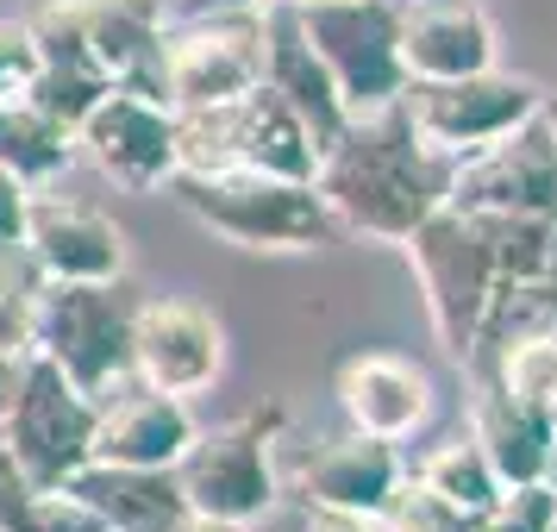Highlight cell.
<instances>
[{"mask_svg":"<svg viewBox=\"0 0 557 532\" xmlns=\"http://www.w3.org/2000/svg\"><path fill=\"white\" fill-rule=\"evenodd\" d=\"M270 7H307V0H270Z\"/></svg>","mask_w":557,"mask_h":532,"instance_id":"ab89813d","label":"cell"},{"mask_svg":"<svg viewBox=\"0 0 557 532\" xmlns=\"http://www.w3.org/2000/svg\"><path fill=\"white\" fill-rule=\"evenodd\" d=\"M107 532H113V527H107Z\"/></svg>","mask_w":557,"mask_h":532,"instance_id":"b9f144b4","label":"cell"},{"mask_svg":"<svg viewBox=\"0 0 557 532\" xmlns=\"http://www.w3.org/2000/svg\"><path fill=\"white\" fill-rule=\"evenodd\" d=\"M26 257L38 263L45 282H120L126 276V232L113 213L88 201H70L57 188H38L26 213Z\"/></svg>","mask_w":557,"mask_h":532,"instance_id":"9a60e30c","label":"cell"},{"mask_svg":"<svg viewBox=\"0 0 557 532\" xmlns=\"http://www.w3.org/2000/svg\"><path fill=\"white\" fill-rule=\"evenodd\" d=\"M0 527L7 532H107L101 514L82 502L70 482H57V488H26L20 502L0 514Z\"/></svg>","mask_w":557,"mask_h":532,"instance_id":"4316f807","label":"cell"},{"mask_svg":"<svg viewBox=\"0 0 557 532\" xmlns=\"http://www.w3.org/2000/svg\"><path fill=\"white\" fill-rule=\"evenodd\" d=\"M313 57L326 63L338 95L351 113H376V107L401 101L407 70H401V38H395V0H307L288 7Z\"/></svg>","mask_w":557,"mask_h":532,"instance_id":"ba28073f","label":"cell"},{"mask_svg":"<svg viewBox=\"0 0 557 532\" xmlns=\"http://www.w3.org/2000/svg\"><path fill=\"white\" fill-rule=\"evenodd\" d=\"M407 82L482 76L502 63V32L488 20V0H395Z\"/></svg>","mask_w":557,"mask_h":532,"instance_id":"5bb4252c","label":"cell"},{"mask_svg":"<svg viewBox=\"0 0 557 532\" xmlns=\"http://www.w3.org/2000/svg\"><path fill=\"white\" fill-rule=\"evenodd\" d=\"M0 451L32 488L70 482L95 457V395H82L57 363L32 351L26 382H20V395L0 420Z\"/></svg>","mask_w":557,"mask_h":532,"instance_id":"9c48e42d","label":"cell"},{"mask_svg":"<svg viewBox=\"0 0 557 532\" xmlns=\"http://www.w3.org/2000/svg\"><path fill=\"white\" fill-rule=\"evenodd\" d=\"M263 82L295 107V120L313 132V145H332V138L345 132V120H351L338 82H332L326 63L313 57V45L301 38V26H295L288 7H270V63H263Z\"/></svg>","mask_w":557,"mask_h":532,"instance_id":"44dd1931","label":"cell"},{"mask_svg":"<svg viewBox=\"0 0 557 532\" xmlns=\"http://www.w3.org/2000/svg\"><path fill=\"white\" fill-rule=\"evenodd\" d=\"M76 157H88L126 195H157L176 182V107L132 88H107L76 126Z\"/></svg>","mask_w":557,"mask_h":532,"instance_id":"7c38bea8","label":"cell"},{"mask_svg":"<svg viewBox=\"0 0 557 532\" xmlns=\"http://www.w3.org/2000/svg\"><path fill=\"white\" fill-rule=\"evenodd\" d=\"M38 263L26 257V245L0 251V351H32V320H38Z\"/></svg>","mask_w":557,"mask_h":532,"instance_id":"83f0119b","label":"cell"},{"mask_svg":"<svg viewBox=\"0 0 557 532\" xmlns=\"http://www.w3.org/2000/svg\"><path fill=\"white\" fill-rule=\"evenodd\" d=\"M245 7H270V0H170V20H201V13H245Z\"/></svg>","mask_w":557,"mask_h":532,"instance_id":"e575fe53","label":"cell"},{"mask_svg":"<svg viewBox=\"0 0 557 532\" xmlns=\"http://www.w3.org/2000/svg\"><path fill=\"white\" fill-rule=\"evenodd\" d=\"M301 532H388L382 514H345V507H307Z\"/></svg>","mask_w":557,"mask_h":532,"instance_id":"d6a6232c","label":"cell"},{"mask_svg":"<svg viewBox=\"0 0 557 532\" xmlns=\"http://www.w3.org/2000/svg\"><path fill=\"white\" fill-rule=\"evenodd\" d=\"M70 488L113 532H170L188 514V502H182V488H176V470H138V463H101V457H88L70 477Z\"/></svg>","mask_w":557,"mask_h":532,"instance_id":"ffe728a7","label":"cell"},{"mask_svg":"<svg viewBox=\"0 0 557 532\" xmlns=\"http://www.w3.org/2000/svg\"><path fill=\"white\" fill-rule=\"evenodd\" d=\"M545 482H552V488H557V451H552V470H545Z\"/></svg>","mask_w":557,"mask_h":532,"instance_id":"74e56055","label":"cell"},{"mask_svg":"<svg viewBox=\"0 0 557 532\" xmlns=\"http://www.w3.org/2000/svg\"><path fill=\"white\" fill-rule=\"evenodd\" d=\"M226 370V326L220 313L188 295H157L132 313V376L195 401Z\"/></svg>","mask_w":557,"mask_h":532,"instance_id":"4fadbf2b","label":"cell"},{"mask_svg":"<svg viewBox=\"0 0 557 532\" xmlns=\"http://www.w3.org/2000/svg\"><path fill=\"white\" fill-rule=\"evenodd\" d=\"M270 63V7L245 13H201L163 26V101L176 107H220L263 82Z\"/></svg>","mask_w":557,"mask_h":532,"instance_id":"52a82bcc","label":"cell"},{"mask_svg":"<svg viewBox=\"0 0 557 532\" xmlns=\"http://www.w3.org/2000/svg\"><path fill=\"white\" fill-rule=\"evenodd\" d=\"M401 445L388 438H370V432L345 426L338 438L313 445L295 470V488H301L307 507H345V514H382L388 488L401 482Z\"/></svg>","mask_w":557,"mask_h":532,"instance_id":"d6986e66","label":"cell"},{"mask_svg":"<svg viewBox=\"0 0 557 532\" xmlns=\"http://www.w3.org/2000/svg\"><path fill=\"white\" fill-rule=\"evenodd\" d=\"M26 363H32V351H0V420H7V407H13L20 382H26Z\"/></svg>","mask_w":557,"mask_h":532,"instance_id":"836d02e7","label":"cell"},{"mask_svg":"<svg viewBox=\"0 0 557 532\" xmlns=\"http://www.w3.org/2000/svg\"><path fill=\"white\" fill-rule=\"evenodd\" d=\"M113 82L95 76V70H63V63H38V76H32L26 101L38 107V113H51L63 132H76L88 113H95V101H101Z\"/></svg>","mask_w":557,"mask_h":532,"instance_id":"484cf974","label":"cell"},{"mask_svg":"<svg viewBox=\"0 0 557 532\" xmlns=\"http://www.w3.org/2000/svg\"><path fill=\"white\" fill-rule=\"evenodd\" d=\"M545 107V88L532 76H507L502 63L482 76H451V82H407L401 113L413 120V132L451 157H470L482 145H495L502 132H513L520 120H532Z\"/></svg>","mask_w":557,"mask_h":532,"instance_id":"30bf717a","label":"cell"},{"mask_svg":"<svg viewBox=\"0 0 557 532\" xmlns=\"http://www.w3.org/2000/svg\"><path fill=\"white\" fill-rule=\"evenodd\" d=\"M32 76H38V45H32L26 20H0V101L26 95Z\"/></svg>","mask_w":557,"mask_h":532,"instance_id":"4dcf8cb0","label":"cell"},{"mask_svg":"<svg viewBox=\"0 0 557 532\" xmlns=\"http://www.w3.org/2000/svg\"><path fill=\"white\" fill-rule=\"evenodd\" d=\"M552 532H557V514H552Z\"/></svg>","mask_w":557,"mask_h":532,"instance_id":"60d3db41","label":"cell"},{"mask_svg":"<svg viewBox=\"0 0 557 532\" xmlns=\"http://www.w3.org/2000/svg\"><path fill=\"white\" fill-rule=\"evenodd\" d=\"M382 520H388V532H482V520H470V514L451 507L445 495H432L413 470H401V482L388 488Z\"/></svg>","mask_w":557,"mask_h":532,"instance_id":"f1b7e54d","label":"cell"},{"mask_svg":"<svg viewBox=\"0 0 557 532\" xmlns=\"http://www.w3.org/2000/svg\"><path fill=\"white\" fill-rule=\"evenodd\" d=\"M0 532H7V527H0Z\"/></svg>","mask_w":557,"mask_h":532,"instance_id":"7bdbcfd3","label":"cell"},{"mask_svg":"<svg viewBox=\"0 0 557 532\" xmlns=\"http://www.w3.org/2000/svg\"><path fill=\"white\" fill-rule=\"evenodd\" d=\"M413 477L426 482L432 495H445L451 507H463L470 520H482L488 507L502 502L507 482L495 477V463H488V451H482L470 432H451V438H438L420 463H413Z\"/></svg>","mask_w":557,"mask_h":532,"instance_id":"d4e9b609","label":"cell"},{"mask_svg":"<svg viewBox=\"0 0 557 532\" xmlns=\"http://www.w3.org/2000/svg\"><path fill=\"white\" fill-rule=\"evenodd\" d=\"M557 488L552 482H507L502 502L482 514V532H552Z\"/></svg>","mask_w":557,"mask_h":532,"instance_id":"f546056e","label":"cell"},{"mask_svg":"<svg viewBox=\"0 0 557 532\" xmlns=\"http://www.w3.org/2000/svg\"><path fill=\"white\" fill-rule=\"evenodd\" d=\"M545 126H552V138H557V95H545Z\"/></svg>","mask_w":557,"mask_h":532,"instance_id":"8d00e7d4","label":"cell"},{"mask_svg":"<svg viewBox=\"0 0 557 532\" xmlns=\"http://www.w3.org/2000/svg\"><path fill=\"white\" fill-rule=\"evenodd\" d=\"M276 438H282V407H251L226 426L195 432V445L176 463V488L188 514L257 527L276 507Z\"/></svg>","mask_w":557,"mask_h":532,"instance_id":"8992f818","label":"cell"},{"mask_svg":"<svg viewBox=\"0 0 557 532\" xmlns=\"http://www.w3.org/2000/svg\"><path fill=\"white\" fill-rule=\"evenodd\" d=\"M451 176L457 157L426 145L401 101L351 113L345 132L313 157V188L326 195L338 232H363L382 245H401L420 220H432L451 201Z\"/></svg>","mask_w":557,"mask_h":532,"instance_id":"6da1fadb","label":"cell"},{"mask_svg":"<svg viewBox=\"0 0 557 532\" xmlns=\"http://www.w3.org/2000/svg\"><path fill=\"white\" fill-rule=\"evenodd\" d=\"M132 313L138 295L120 282H45L38 288V320H32V351L57 363L82 395H113L132 382Z\"/></svg>","mask_w":557,"mask_h":532,"instance_id":"5b68a950","label":"cell"},{"mask_svg":"<svg viewBox=\"0 0 557 532\" xmlns=\"http://www.w3.org/2000/svg\"><path fill=\"white\" fill-rule=\"evenodd\" d=\"M470 438L488 451V463H495L502 482H545L552 451H557L552 420L520 407L502 388H488V382H470Z\"/></svg>","mask_w":557,"mask_h":532,"instance_id":"7402d4cb","label":"cell"},{"mask_svg":"<svg viewBox=\"0 0 557 532\" xmlns=\"http://www.w3.org/2000/svg\"><path fill=\"white\" fill-rule=\"evenodd\" d=\"M552 276H557V226H552Z\"/></svg>","mask_w":557,"mask_h":532,"instance_id":"f35d334b","label":"cell"},{"mask_svg":"<svg viewBox=\"0 0 557 532\" xmlns=\"http://www.w3.org/2000/svg\"><path fill=\"white\" fill-rule=\"evenodd\" d=\"M557 332V276H507L495 282V295L482 307V326H476V345L463 363H482V357L507 351V345H520V338H545Z\"/></svg>","mask_w":557,"mask_h":532,"instance_id":"cb8c5ba5","label":"cell"},{"mask_svg":"<svg viewBox=\"0 0 557 532\" xmlns=\"http://www.w3.org/2000/svg\"><path fill=\"white\" fill-rule=\"evenodd\" d=\"M170 532H251V527H238V520H213V514H182Z\"/></svg>","mask_w":557,"mask_h":532,"instance_id":"d590c367","label":"cell"},{"mask_svg":"<svg viewBox=\"0 0 557 532\" xmlns=\"http://www.w3.org/2000/svg\"><path fill=\"white\" fill-rule=\"evenodd\" d=\"M463 213H527V220H557V138L545 126V107L502 132L495 145L457 157L451 201Z\"/></svg>","mask_w":557,"mask_h":532,"instance_id":"8fae6325","label":"cell"},{"mask_svg":"<svg viewBox=\"0 0 557 532\" xmlns=\"http://www.w3.org/2000/svg\"><path fill=\"white\" fill-rule=\"evenodd\" d=\"M32 182H20L13 170H0V251L26 245V213H32Z\"/></svg>","mask_w":557,"mask_h":532,"instance_id":"1f68e13d","label":"cell"},{"mask_svg":"<svg viewBox=\"0 0 557 532\" xmlns=\"http://www.w3.org/2000/svg\"><path fill=\"white\" fill-rule=\"evenodd\" d=\"M195 413L182 395H163L151 382H120L95 401V457L101 463H138V470H176L195 445Z\"/></svg>","mask_w":557,"mask_h":532,"instance_id":"2e32d148","label":"cell"},{"mask_svg":"<svg viewBox=\"0 0 557 532\" xmlns=\"http://www.w3.org/2000/svg\"><path fill=\"white\" fill-rule=\"evenodd\" d=\"M313 132L295 120L270 82L220 107H182L176 113V176H213V170H276V176H313Z\"/></svg>","mask_w":557,"mask_h":532,"instance_id":"3957f363","label":"cell"},{"mask_svg":"<svg viewBox=\"0 0 557 532\" xmlns=\"http://www.w3.org/2000/svg\"><path fill=\"white\" fill-rule=\"evenodd\" d=\"M401 251H407V263H413V276H420L438 351L463 370V357H470L476 326H482V307L495 295V282H507L502 257H495V238L482 232L476 213L438 207L432 220H420V226L401 238Z\"/></svg>","mask_w":557,"mask_h":532,"instance_id":"277c9868","label":"cell"},{"mask_svg":"<svg viewBox=\"0 0 557 532\" xmlns=\"http://www.w3.org/2000/svg\"><path fill=\"white\" fill-rule=\"evenodd\" d=\"M70 13H76V32H82V45H88V57H95V70L113 88L163 101V26H170V0H70Z\"/></svg>","mask_w":557,"mask_h":532,"instance_id":"ac0fdd59","label":"cell"},{"mask_svg":"<svg viewBox=\"0 0 557 532\" xmlns=\"http://www.w3.org/2000/svg\"><path fill=\"white\" fill-rule=\"evenodd\" d=\"M332 395L345 426L388 445H407L432 420V376L401 351H351L332 376Z\"/></svg>","mask_w":557,"mask_h":532,"instance_id":"e0dca14e","label":"cell"},{"mask_svg":"<svg viewBox=\"0 0 557 532\" xmlns=\"http://www.w3.org/2000/svg\"><path fill=\"white\" fill-rule=\"evenodd\" d=\"M76 163V132H63L51 113H38L26 95L0 101V170H13L32 188H57Z\"/></svg>","mask_w":557,"mask_h":532,"instance_id":"603a6c76","label":"cell"},{"mask_svg":"<svg viewBox=\"0 0 557 532\" xmlns=\"http://www.w3.org/2000/svg\"><path fill=\"white\" fill-rule=\"evenodd\" d=\"M170 195L188 220H201L213 238L238 251H313L338 238L326 195L313 176H276V170H213V176H176Z\"/></svg>","mask_w":557,"mask_h":532,"instance_id":"7a4b0ae2","label":"cell"}]
</instances>
